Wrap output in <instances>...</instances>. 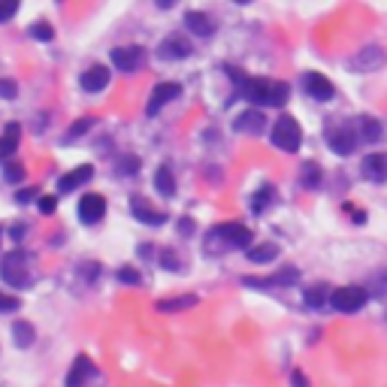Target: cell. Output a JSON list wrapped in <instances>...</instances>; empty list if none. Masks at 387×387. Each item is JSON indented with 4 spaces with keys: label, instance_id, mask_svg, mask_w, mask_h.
<instances>
[{
    "label": "cell",
    "instance_id": "cell-39",
    "mask_svg": "<svg viewBox=\"0 0 387 387\" xmlns=\"http://www.w3.org/2000/svg\"><path fill=\"white\" fill-rule=\"evenodd\" d=\"M55 209H57V197L55 194H43V197H39V212H43V215H52Z\"/></svg>",
    "mask_w": 387,
    "mask_h": 387
},
{
    "label": "cell",
    "instance_id": "cell-40",
    "mask_svg": "<svg viewBox=\"0 0 387 387\" xmlns=\"http://www.w3.org/2000/svg\"><path fill=\"white\" fill-rule=\"evenodd\" d=\"M37 194H39L37 188H21V191L15 194V203H19V206H24V203H30V200H34Z\"/></svg>",
    "mask_w": 387,
    "mask_h": 387
},
{
    "label": "cell",
    "instance_id": "cell-9",
    "mask_svg": "<svg viewBox=\"0 0 387 387\" xmlns=\"http://www.w3.org/2000/svg\"><path fill=\"white\" fill-rule=\"evenodd\" d=\"M130 212H134V218L136 221H143V224H152V227H161V224H167V212H158L152 203L145 200L143 194H134L130 197Z\"/></svg>",
    "mask_w": 387,
    "mask_h": 387
},
{
    "label": "cell",
    "instance_id": "cell-24",
    "mask_svg": "<svg viewBox=\"0 0 387 387\" xmlns=\"http://www.w3.org/2000/svg\"><path fill=\"white\" fill-rule=\"evenodd\" d=\"M12 336H15V345L19 348H30L37 339V330H34V324L30 321H15L12 324Z\"/></svg>",
    "mask_w": 387,
    "mask_h": 387
},
{
    "label": "cell",
    "instance_id": "cell-14",
    "mask_svg": "<svg viewBox=\"0 0 387 387\" xmlns=\"http://www.w3.org/2000/svg\"><path fill=\"white\" fill-rule=\"evenodd\" d=\"M91 176H94V167H91V163H79L76 170L64 172V176L57 179V191H61V194H73L76 188H82L85 182H91Z\"/></svg>",
    "mask_w": 387,
    "mask_h": 387
},
{
    "label": "cell",
    "instance_id": "cell-10",
    "mask_svg": "<svg viewBox=\"0 0 387 387\" xmlns=\"http://www.w3.org/2000/svg\"><path fill=\"white\" fill-rule=\"evenodd\" d=\"M327 143H330V148L336 154H351L354 148H357V134L351 130V125H333L330 130H327Z\"/></svg>",
    "mask_w": 387,
    "mask_h": 387
},
{
    "label": "cell",
    "instance_id": "cell-32",
    "mask_svg": "<svg viewBox=\"0 0 387 387\" xmlns=\"http://www.w3.org/2000/svg\"><path fill=\"white\" fill-rule=\"evenodd\" d=\"M21 309V300L19 296H10L0 291V315H10V312H19Z\"/></svg>",
    "mask_w": 387,
    "mask_h": 387
},
{
    "label": "cell",
    "instance_id": "cell-1",
    "mask_svg": "<svg viewBox=\"0 0 387 387\" xmlns=\"http://www.w3.org/2000/svg\"><path fill=\"white\" fill-rule=\"evenodd\" d=\"M230 76L240 82V91L249 103L258 106H285L291 97V85L287 82H276V79H249L240 76V70H230Z\"/></svg>",
    "mask_w": 387,
    "mask_h": 387
},
{
    "label": "cell",
    "instance_id": "cell-29",
    "mask_svg": "<svg viewBox=\"0 0 387 387\" xmlns=\"http://www.w3.org/2000/svg\"><path fill=\"white\" fill-rule=\"evenodd\" d=\"M94 121H97V118H91V115H85V118H79L76 125H70V127H67V134H64V143H70V139H79L82 134H88V130L94 127Z\"/></svg>",
    "mask_w": 387,
    "mask_h": 387
},
{
    "label": "cell",
    "instance_id": "cell-20",
    "mask_svg": "<svg viewBox=\"0 0 387 387\" xmlns=\"http://www.w3.org/2000/svg\"><path fill=\"white\" fill-rule=\"evenodd\" d=\"M158 55L161 57H188L191 55V43L182 37H167V39H161Z\"/></svg>",
    "mask_w": 387,
    "mask_h": 387
},
{
    "label": "cell",
    "instance_id": "cell-33",
    "mask_svg": "<svg viewBox=\"0 0 387 387\" xmlns=\"http://www.w3.org/2000/svg\"><path fill=\"white\" fill-rule=\"evenodd\" d=\"M136 170H139V158H136V154H125V158L118 161V172H125V176H134Z\"/></svg>",
    "mask_w": 387,
    "mask_h": 387
},
{
    "label": "cell",
    "instance_id": "cell-7",
    "mask_svg": "<svg viewBox=\"0 0 387 387\" xmlns=\"http://www.w3.org/2000/svg\"><path fill=\"white\" fill-rule=\"evenodd\" d=\"M384 64H387L384 48L381 46H366V48H360V52L351 57L348 67L357 70V73H375V70H381Z\"/></svg>",
    "mask_w": 387,
    "mask_h": 387
},
{
    "label": "cell",
    "instance_id": "cell-18",
    "mask_svg": "<svg viewBox=\"0 0 387 387\" xmlns=\"http://www.w3.org/2000/svg\"><path fill=\"white\" fill-rule=\"evenodd\" d=\"M240 134H263L267 130V118H263V112H258V109H249V112H242L240 118H236V125H233Z\"/></svg>",
    "mask_w": 387,
    "mask_h": 387
},
{
    "label": "cell",
    "instance_id": "cell-4",
    "mask_svg": "<svg viewBox=\"0 0 387 387\" xmlns=\"http://www.w3.org/2000/svg\"><path fill=\"white\" fill-rule=\"evenodd\" d=\"M227 242V245H233V249H251V240H254V233L245 224H236V221H227V224H218V227H212L209 230V242Z\"/></svg>",
    "mask_w": 387,
    "mask_h": 387
},
{
    "label": "cell",
    "instance_id": "cell-31",
    "mask_svg": "<svg viewBox=\"0 0 387 387\" xmlns=\"http://www.w3.org/2000/svg\"><path fill=\"white\" fill-rule=\"evenodd\" d=\"M269 203H273V188H269V185H263L260 191L254 194V200H251V209H254V212H260L263 206H269Z\"/></svg>",
    "mask_w": 387,
    "mask_h": 387
},
{
    "label": "cell",
    "instance_id": "cell-44",
    "mask_svg": "<svg viewBox=\"0 0 387 387\" xmlns=\"http://www.w3.org/2000/svg\"><path fill=\"white\" fill-rule=\"evenodd\" d=\"M0 236H3V230H0Z\"/></svg>",
    "mask_w": 387,
    "mask_h": 387
},
{
    "label": "cell",
    "instance_id": "cell-27",
    "mask_svg": "<svg viewBox=\"0 0 387 387\" xmlns=\"http://www.w3.org/2000/svg\"><path fill=\"white\" fill-rule=\"evenodd\" d=\"M357 125H360V136H363V143H375V139L381 136V125H378L375 118H369V115H360Z\"/></svg>",
    "mask_w": 387,
    "mask_h": 387
},
{
    "label": "cell",
    "instance_id": "cell-34",
    "mask_svg": "<svg viewBox=\"0 0 387 387\" xmlns=\"http://www.w3.org/2000/svg\"><path fill=\"white\" fill-rule=\"evenodd\" d=\"M0 97H3V100H15V97H19L15 79H0Z\"/></svg>",
    "mask_w": 387,
    "mask_h": 387
},
{
    "label": "cell",
    "instance_id": "cell-11",
    "mask_svg": "<svg viewBox=\"0 0 387 387\" xmlns=\"http://www.w3.org/2000/svg\"><path fill=\"white\" fill-rule=\"evenodd\" d=\"M303 88H306L309 97H315V100H321V103H330L336 97L333 82L327 76H321V73H306V76H303Z\"/></svg>",
    "mask_w": 387,
    "mask_h": 387
},
{
    "label": "cell",
    "instance_id": "cell-2",
    "mask_svg": "<svg viewBox=\"0 0 387 387\" xmlns=\"http://www.w3.org/2000/svg\"><path fill=\"white\" fill-rule=\"evenodd\" d=\"M0 278L10 287H24L30 282V258L21 249L6 251L3 258H0Z\"/></svg>",
    "mask_w": 387,
    "mask_h": 387
},
{
    "label": "cell",
    "instance_id": "cell-19",
    "mask_svg": "<svg viewBox=\"0 0 387 387\" xmlns=\"http://www.w3.org/2000/svg\"><path fill=\"white\" fill-rule=\"evenodd\" d=\"M88 375H94V363L85 357V354H79V357L73 360L70 372H67V387H82V381H85Z\"/></svg>",
    "mask_w": 387,
    "mask_h": 387
},
{
    "label": "cell",
    "instance_id": "cell-38",
    "mask_svg": "<svg viewBox=\"0 0 387 387\" xmlns=\"http://www.w3.org/2000/svg\"><path fill=\"white\" fill-rule=\"evenodd\" d=\"M3 179H6V182H21V179H24V167H21V163H6Z\"/></svg>",
    "mask_w": 387,
    "mask_h": 387
},
{
    "label": "cell",
    "instance_id": "cell-30",
    "mask_svg": "<svg viewBox=\"0 0 387 387\" xmlns=\"http://www.w3.org/2000/svg\"><path fill=\"white\" fill-rule=\"evenodd\" d=\"M30 37L39 39V43H52V39H55V28L48 21H34V24H30Z\"/></svg>",
    "mask_w": 387,
    "mask_h": 387
},
{
    "label": "cell",
    "instance_id": "cell-25",
    "mask_svg": "<svg viewBox=\"0 0 387 387\" xmlns=\"http://www.w3.org/2000/svg\"><path fill=\"white\" fill-rule=\"evenodd\" d=\"M278 258V245L276 242H260L249 249V260L251 263H273Z\"/></svg>",
    "mask_w": 387,
    "mask_h": 387
},
{
    "label": "cell",
    "instance_id": "cell-17",
    "mask_svg": "<svg viewBox=\"0 0 387 387\" xmlns=\"http://www.w3.org/2000/svg\"><path fill=\"white\" fill-rule=\"evenodd\" d=\"M185 24H188V30L197 34V37H212L215 34V21H212L206 12H200V10H188L185 12Z\"/></svg>",
    "mask_w": 387,
    "mask_h": 387
},
{
    "label": "cell",
    "instance_id": "cell-23",
    "mask_svg": "<svg viewBox=\"0 0 387 387\" xmlns=\"http://www.w3.org/2000/svg\"><path fill=\"white\" fill-rule=\"evenodd\" d=\"M197 306V296L194 294H185V296H170V300H158V312L163 315H172V312H185V309H194Z\"/></svg>",
    "mask_w": 387,
    "mask_h": 387
},
{
    "label": "cell",
    "instance_id": "cell-37",
    "mask_svg": "<svg viewBox=\"0 0 387 387\" xmlns=\"http://www.w3.org/2000/svg\"><path fill=\"white\" fill-rule=\"evenodd\" d=\"M19 12V0H0V21H10Z\"/></svg>",
    "mask_w": 387,
    "mask_h": 387
},
{
    "label": "cell",
    "instance_id": "cell-12",
    "mask_svg": "<svg viewBox=\"0 0 387 387\" xmlns=\"http://www.w3.org/2000/svg\"><path fill=\"white\" fill-rule=\"evenodd\" d=\"M296 278H300V269H296V267H285L282 273L267 276V278L245 276V278H242V285H245V287H285V285H294Z\"/></svg>",
    "mask_w": 387,
    "mask_h": 387
},
{
    "label": "cell",
    "instance_id": "cell-15",
    "mask_svg": "<svg viewBox=\"0 0 387 387\" xmlns=\"http://www.w3.org/2000/svg\"><path fill=\"white\" fill-rule=\"evenodd\" d=\"M109 67H103V64H91L85 73H82V88H85L88 94H97V91H103L106 85H109Z\"/></svg>",
    "mask_w": 387,
    "mask_h": 387
},
{
    "label": "cell",
    "instance_id": "cell-8",
    "mask_svg": "<svg viewBox=\"0 0 387 387\" xmlns=\"http://www.w3.org/2000/svg\"><path fill=\"white\" fill-rule=\"evenodd\" d=\"M145 61V48L143 46H118L112 48V67L121 73H134L143 67Z\"/></svg>",
    "mask_w": 387,
    "mask_h": 387
},
{
    "label": "cell",
    "instance_id": "cell-36",
    "mask_svg": "<svg viewBox=\"0 0 387 387\" xmlns=\"http://www.w3.org/2000/svg\"><path fill=\"white\" fill-rule=\"evenodd\" d=\"M118 282H125V285H139V282H143V276H139L134 267H121V269H118Z\"/></svg>",
    "mask_w": 387,
    "mask_h": 387
},
{
    "label": "cell",
    "instance_id": "cell-26",
    "mask_svg": "<svg viewBox=\"0 0 387 387\" xmlns=\"http://www.w3.org/2000/svg\"><path fill=\"white\" fill-rule=\"evenodd\" d=\"M330 294H333V291H330L327 285H315V287H309V291L303 294V300H306L309 309H318V306H324V303L330 300Z\"/></svg>",
    "mask_w": 387,
    "mask_h": 387
},
{
    "label": "cell",
    "instance_id": "cell-5",
    "mask_svg": "<svg viewBox=\"0 0 387 387\" xmlns=\"http://www.w3.org/2000/svg\"><path fill=\"white\" fill-rule=\"evenodd\" d=\"M330 306L342 315H351V312H360L366 306V291L357 285H348V287H336L330 294Z\"/></svg>",
    "mask_w": 387,
    "mask_h": 387
},
{
    "label": "cell",
    "instance_id": "cell-28",
    "mask_svg": "<svg viewBox=\"0 0 387 387\" xmlns=\"http://www.w3.org/2000/svg\"><path fill=\"white\" fill-rule=\"evenodd\" d=\"M300 182H303V188H318L321 185V167L315 161H306L300 167Z\"/></svg>",
    "mask_w": 387,
    "mask_h": 387
},
{
    "label": "cell",
    "instance_id": "cell-16",
    "mask_svg": "<svg viewBox=\"0 0 387 387\" xmlns=\"http://www.w3.org/2000/svg\"><path fill=\"white\" fill-rule=\"evenodd\" d=\"M363 176L369 182H387V154L384 152H372L363 158Z\"/></svg>",
    "mask_w": 387,
    "mask_h": 387
},
{
    "label": "cell",
    "instance_id": "cell-22",
    "mask_svg": "<svg viewBox=\"0 0 387 387\" xmlns=\"http://www.w3.org/2000/svg\"><path fill=\"white\" fill-rule=\"evenodd\" d=\"M154 188H158V194H163V197L176 194V172H172L170 163H161L158 167V172H154Z\"/></svg>",
    "mask_w": 387,
    "mask_h": 387
},
{
    "label": "cell",
    "instance_id": "cell-35",
    "mask_svg": "<svg viewBox=\"0 0 387 387\" xmlns=\"http://www.w3.org/2000/svg\"><path fill=\"white\" fill-rule=\"evenodd\" d=\"M161 263H163V269H172V273H179L182 269V263H179V254L172 251V249H167L161 254Z\"/></svg>",
    "mask_w": 387,
    "mask_h": 387
},
{
    "label": "cell",
    "instance_id": "cell-6",
    "mask_svg": "<svg viewBox=\"0 0 387 387\" xmlns=\"http://www.w3.org/2000/svg\"><path fill=\"white\" fill-rule=\"evenodd\" d=\"M179 94H182V85H179V82H158V85L152 88V94H148L145 115L148 118H154V115H158L170 100H176Z\"/></svg>",
    "mask_w": 387,
    "mask_h": 387
},
{
    "label": "cell",
    "instance_id": "cell-3",
    "mask_svg": "<svg viewBox=\"0 0 387 387\" xmlns=\"http://www.w3.org/2000/svg\"><path fill=\"white\" fill-rule=\"evenodd\" d=\"M269 139H273V145L282 148V152H296L300 143H303V130H300V125H296L294 115H278Z\"/></svg>",
    "mask_w": 387,
    "mask_h": 387
},
{
    "label": "cell",
    "instance_id": "cell-41",
    "mask_svg": "<svg viewBox=\"0 0 387 387\" xmlns=\"http://www.w3.org/2000/svg\"><path fill=\"white\" fill-rule=\"evenodd\" d=\"M345 212L354 218V224H363V221H366V212L357 209V206H351V203H345Z\"/></svg>",
    "mask_w": 387,
    "mask_h": 387
},
{
    "label": "cell",
    "instance_id": "cell-13",
    "mask_svg": "<svg viewBox=\"0 0 387 387\" xmlns=\"http://www.w3.org/2000/svg\"><path fill=\"white\" fill-rule=\"evenodd\" d=\"M106 215V197L103 194H85L79 200V221L82 224H97Z\"/></svg>",
    "mask_w": 387,
    "mask_h": 387
},
{
    "label": "cell",
    "instance_id": "cell-42",
    "mask_svg": "<svg viewBox=\"0 0 387 387\" xmlns=\"http://www.w3.org/2000/svg\"><path fill=\"white\" fill-rule=\"evenodd\" d=\"M291 384L294 387H309V378L300 372V369H294V375H291Z\"/></svg>",
    "mask_w": 387,
    "mask_h": 387
},
{
    "label": "cell",
    "instance_id": "cell-21",
    "mask_svg": "<svg viewBox=\"0 0 387 387\" xmlns=\"http://www.w3.org/2000/svg\"><path fill=\"white\" fill-rule=\"evenodd\" d=\"M19 136H21V125L19 121H10L0 136V158H12L15 148H19Z\"/></svg>",
    "mask_w": 387,
    "mask_h": 387
},
{
    "label": "cell",
    "instance_id": "cell-43",
    "mask_svg": "<svg viewBox=\"0 0 387 387\" xmlns=\"http://www.w3.org/2000/svg\"><path fill=\"white\" fill-rule=\"evenodd\" d=\"M191 230H194V224H191V218L185 215L182 221H179V233H185V236H188V233H191Z\"/></svg>",
    "mask_w": 387,
    "mask_h": 387
}]
</instances>
